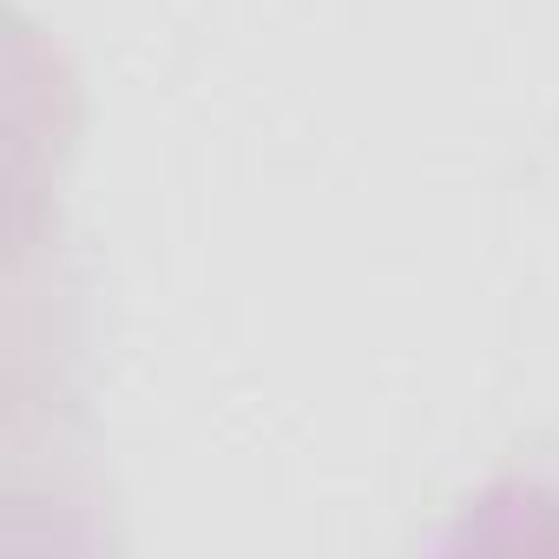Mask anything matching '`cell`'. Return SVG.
Masks as SVG:
<instances>
[]
</instances>
